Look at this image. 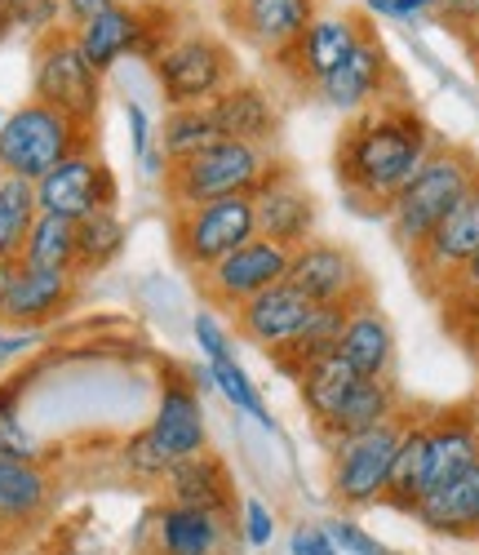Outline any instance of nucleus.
Segmentation results:
<instances>
[{
	"instance_id": "obj_39",
	"label": "nucleus",
	"mask_w": 479,
	"mask_h": 555,
	"mask_svg": "<svg viewBox=\"0 0 479 555\" xmlns=\"http://www.w3.org/2000/svg\"><path fill=\"white\" fill-rule=\"evenodd\" d=\"M239 529H245V542L249 546H271V538H275V512H271L262 498H245V502H239Z\"/></svg>"
},
{
	"instance_id": "obj_29",
	"label": "nucleus",
	"mask_w": 479,
	"mask_h": 555,
	"mask_svg": "<svg viewBox=\"0 0 479 555\" xmlns=\"http://www.w3.org/2000/svg\"><path fill=\"white\" fill-rule=\"evenodd\" d=\"M294 383H298V396H302L311 423H315V431H320V427L333 418V413H338V404L351 396V387L360 383V374L347 364L342 351H328V356L302 364V374H298Z\"/></svg>"
},
{
	"instance_id": "obj_38",
	"label": "nucleus",
	"mask_w": 479,
	"mask_h": 555,
	"mask_svg": "<svg viewBox=\"0 0 479 555\" xmlns=\"http://www.w3.org/2000/svg\"><path fill=\"white\" fill-rule=\"evenodd\" d=\"M191 330H196V343H200V351H205V364H218V360H231V356H235V347H231V330L222 325L213 311H200Z\"/></svg>"
},
{
	"instance_id": "obj_16",
	"label": "nucleus",
	"mask_w": 479,
	"mask_h": 555,
	"mask_svg": "<svg viewBox=\"0 0 479 555\" xmlns=\"http://www.w3.org/2000/svg\"><path fill=\"white\" fill-rule=\"evenodd\" d=\"M311 315H315V302H311L302 289H294L289 281L262 289L258 298H249L245 307L231 311L235 334L245 338V343H254L267 360L280 356V351H289V347L302 338V330H307Z\"/></svg>"
},
{
	"instance_id": "obj_25",
	"label": "nucleus",
	"mask_w": 479,
	"mask_h": 555,
	"mask_svg": "<svg viewBox=\"0 0 479 555\" xmlns=\"http://www.w3.org/2000/svg\"><path fill=\"white\" fill-rule=\"evenodd\" d=\"M404 404H400V387L396 378H360L351 387V396L338 404V413L320 427V440H347V436H364L373 427H387L391 418H400Z\"/></svg>"
},
{
	"instance_id": "obj_6",
	"label": "nucleus",
	"mask_w": 479,
	"mask_h": 555,
	"mask_svg": "<svg viewBox=\"0 0 479 555\" xmlns=\"http://www.w3.org/2000/svg\"><path fill=\"white\" fill-rule=\"evenodd\" d=\"M267 169H271V152L249 147V143H226L222 138L209 152L169 165L160 182H165L169 209H196V205L226 201V196H254Z\"/></svg>"
},
{
	"instance_id": "obj_42",
	"label": "nucleus",
	"mask_w": 479,
	"mask_h": 555,
	"mask_svg": "<svg viewBox=\"0 0 479 555\" xmlns=\"http://www.w3.org/2000/svg\"><path fill=\"white\" fill-rule=\"evenodd\" d=\"M125 116H129V143H133V156L142 160L152 152V116L142 112L138 103H125Z\"/></svg>"
},
{
	"instance_id": "obj_17",
	"label": "nucleus",
	"mask_w": 479,
	"mask_h": 555,
	"mask_svg": "<svg viewBox=\"0 0 479 555\" xmlns=\"http://www.w3.org/2000/svg\"><path fill=\"white\" fill-rule=\"evenodd\" d=\"M360 31H364V18H355V14H315L307 23V31L271 63L289 85H298V89L315 85L320 89V80L347 59V50L360 40Z\"/></svg>"
},
{
	"instance_id": "obj_13",
	"label": "nucleus",
	"mask_w": 479,
	"mask_h": 555,
	"mask_svg": "<svg viewBox=\"0 0 479 555\" xmlns=\"http://www.w3.org/2000/svg\"><path fill=\"white\" fill-rule=\"evenodd\" d=\"M284 275H289V249H280V245L254 236L249 245H239L235 254H226L222 262L200 271L196 285H200V298L209 307L235 311V307H245L249 298H258L262 289L280 285Z\"/></svg>"
},
{
	"instance_id": "obj_23",
	"label": "nucleus",
	"mask_w": 479,
	"mask_h": 555,
	"mask_svg": "<svg viewBox=\"0 0 479 555\" xmlns=\"http://www.w3.org/2000/svg\"><path fill=\"white\" fill-rule=\"evenodd\" d=\"M338 351L347 356V364L355 369L360 378H391V369H396V330H391L387 311L377 307V298H364V302L351 307Z\"/></svg>"
},
{
	"instance_id": "obj_44",
	"label": "nucleus",
	"mask_w": 479,
	"mask_h": 555,
	"mask_svg": "<svg viewBox=\"0 0 479 555\" xmlns=\"http://www.w3.org/2000/svg\"><path fill=\"white\" fill-rule=\"evenodd\" d=\"M59 5H63V18H67L72 27H80V23H89L93 14H103L112 0H59Z\"/></svg>"
},
{
	"instance_id": "obj_35",
	"label": "nucleus",
	"mask_w": 479,
	"mask_h": 555,
	"mask_svg": "<svg viewBox=\"0 0 479 555\" xmlns=\"http://www.w3.org/2000/svg\"><path fill=\"white\" fill-rule=\"evenodd\" d=\"M436 302H440V311H444V330H449L457 343H466V338L475 334V325H479V254L453 275L449 289H444Z\"/></svg>"
},
{
	"instance_id": "obj_53",
	"label": "nucleus",
	"mask_w": 479,
	"mask_h": 555,
	"mask_svg": "<svg viewBox=\"0 0 479 555\" xmlns=\"http://www.w3.org/2000/svg\"><path fill=\"white\" fill-rule=\"evenodd\" d=\"M0 173H5V169H0Z\"/></svg>"
},
{
	"instance_id": "obj_22",
	"label": "nucleus",
	"mask_w": 479,
	"mask_h": 555,
	"mask_svg": "<svg viewBox=\"0 0 479 555\" xmlns=\"http://www.w3.org/2000/svg\"><path fill=\"white\" fill-rule=\"evenodd\" d=\"M165 502L191 506V512H205V516L231 525L235 520V480L226 472V462L205 449L165 472Z\"/></svg>"
},
{
	"instance_id": "obj_10",
	"label": "nucleus",
	"mask_w": 479,
	"mask_h": 555,
	"mask_svg": "<svg viewBox=\"0 0 479 555\" xmlns=\"http://www.w3.org/2000/svg\"><path fill=\"white\" fill-rule=\"evenodd\" d=\"M254 222L258 236L280 245V249H302L307 241H315L320 227V201L311 196V188L298 178L294 165L271 160V169L262 173V182L254 188Z\"/></svg>"
},
{
	"instance_id": "obj_1",
	"label": "nucleus",
	"mask_w": 479,
	"mask_h": 555,
	"mask_svg": "<svg viewBox=\"0 0 479 555\" xmlns=\"http://www.w3.org/2000/svg\"><path fill=\"white\" fill-rule=\"evenodd\" d=\"M436 143V129L417 107L387 99L347 120L333 147V178L360 214H387Z\"/></svg>"
},
{
	"instance_id": "obj_36",
	"label": "nucleus",
	"mask_w": 479,
	"mask_h": 555,
	"mask_svg": "<svg viewBox=\"0 0 479 555\" xmlns=\"http://www.w3.org/2000/svg\"><path fill=\"white\" fill-rule=\"evenodd\" d=\"M209 369V378H213V387L226 396V404H235L239 413H249V418H258L262 427H271V413H267V400H262V391L254 387V378L239 369V360L231 356V360H218V364H205Z\"/></svg>"
},
{
	"instance_id": "obj_27",
	"label": "nucleus",
	"mask_w": 479,
	"mask_h": 555,
	"mask_svg": "<svg viewBox=\"0 0 479 555\" xmlns=\"http://www.w3.org/2000/svg\"><path fill=\"white\" fill-rule=\"evenodd\" d=\"M76 40H80V54L89 59V67L99 76H107L120 59L133 54V44H138V10L112 0L103 14H93L89 23L76 27Z\"/></svg>"
},
{
	"instance_id": "obj_12",
	"label": "nucleus",
	"mask_w": 479,
	"mask_h": 555,
	"mask_svg": "<svg viewBox=\"0 0 479 555\" xmlns=\"http://www.w3.org/2000/svg\"><path fill=\"white\" fill-rule=\"evenodd\" d=\"M116 205H120V182L93 147L67 156L59 169H50L36 182V209L67 222H80L93 209H116Z\"/></svg>"
},
{
	"instance_id": "obj_7",
	"label": "nucleus",
	"mask_w": 479,
	"mask_h": 555,
	"mask_svg": "<svg viewBox=\"0 0 479 555\" xmlns=\"http://www.w3.org/2000/svg\"><path fill=\"white\" fill-rule=\"evenodd\" d=\"M404 418L409 413L391 418L387 427H373L364 436H347L328 444V493L342 512H368V506L387 502Z\"/></svg>"
},
{
	"instance_id": "obj_41",
	"label": "nucleus",
	"mask_w": 479,
	"mask_h": 555,
	"mask_svg": "<svg viewBox=\"0 0 479 555\" xmlns=\"http://www.w3.org/2000/svg\"><path fill=\"white\" fill-rule=\"evenodd\" d=\"M289 555H342L324 525H298L289 533Z\"/></svg>"
},
{
	"instance_id": "obj_14",
	"label": "nucleus",
	"mask_w": 479,
	"mask_h": 555,
	"mask_svg": "<svg viewBox=\"0 0 479 555\" xmlns=\"http://www.w3.org/2000/svg\"><path fill=\"white\" fill-rule=\"evenodd\" d=\"M294 289H302L311 302H338V307H355L364 298H373V285L360 267V258L338 245V241H307L302 249L289 254V275H284Z\"/></svg>"
},
{
	"instance_id": "obj_51",
	"label": "nucleus",
	"mask_w": 479,
	"mask_h": 555,
	"mask_svg": "<svg viewBox=\"0 0 479 555\" xmlns=\"http://www.w3.org/2000/svg\"><path fill=\"white\" fill-rule=\"evenodd\" d=\"M10 5H14V0H0V14H10Z\"/></svg>"
},
{
	"instance_id": "obj_28",
	"label": "nucleus",
	"mask_w": 479,
	"mask_h": 555,
	"mask_svg": "<svg viewBox=\"0 0 479 555\" xmlns=\"http://www.w3.org/2000/svg\"><path fill=\"white\" fill-rule=\"evenodd\" d=\"M156 555H222L226 542V525L191 512V506H156Z\"/></svg>"
},
{
	"instance_id": "obj_9",
	"label": "nucleus",
	"mask_w": 479,
	"mask_h": 555,
	"mask_svg": "<svg viewBox=\"0 0 479 555\" xmlns=\"http://www.w3.org/2000/svg\"><path fill=\"white\" fill-rule=\"evenodd\" d=\"M173 254L186 271H209L213 262H222L226 254H235L239 245H249L258 236L254 222V201L249 196H226V201H209L196 209H173Z\"/></svg>"
},
{
	"instance_id": "obj_43",
	"label": "nucleus",
	"mask_w": 479,
	"mask_h": 555,
	"mask_svg": "<svg viewBox=\"0 0 479 555\" xmlns=\"http://www.w3.org/2000/svg\"><path fill=\"white\" fill-rule=\"evenodd\" d=\"M40 343V334L36 330H5V325H0V369H5V364H14L23 351H31Z\"/></svg>"
},
{
	"instance_id": "obj_46",
	"label": "nucleus",
	"mask_w": 479,
	"mask_h": 555,
	"mask_svg": "<svg viewBox=\"0 0 479 555\" xmlns=\"http://www.w3.org/2000/svg\"><path fill=\"white\" fill-rule=\"evenodd\" d=\"M453 36L462 40V50H466V59H470V67H475V76H479V23H470V27H457Z\"/></svg>"
},
{
	"instance_id": "obj_4",
	"label": "nucleus",
	"mask_w": 479,
	"mask_h": 555,
	"mask_svg": "<svg viewBox=\"0 0 479 555\" xmlns=\"http://www.w3.org/2000/svg\"><path fill=\"white\" fill-rule=\"evenodd\" d=\"M93 147V129L44 107L36 99H27L23 107H14L0 125V169L10 178H23V182H36L59 169L67 156Z\"/></svg>"
},
{
	"instance_id": "obj_11",
	"label": "nucleus",
	"mask_w": 479,
	"mask_h": 555,
	"mask_svg": "<svg viewBox=\"0 0 479 555\" xmlns=\"http://www.w3.org/2000/svg\"><path fill=\"white\" fill-rule=\"evenodd\" d=\"M475 254H479V178L470 182V192L453 205V214L409 254L417 289L426 298H440L449 289V281Z\"/></svg>"
},
{
	"instance_id": "obj_2",
	"label": "nucleus",
	"mask_w": 479,
	"mask_h": 555,
	"mask_svg": "<svg viewBox=\"0 0 479 555\" xmlns=\"http://www.w3.org/2000/svg\"><path fill=\"white\" fill-rule=\"evenodd\" d=\"M205 449H209V427H205L200 387L191 383V369L182 374V369L169 364L160 378L156 418L125 440V467L142 480H165L169 467H178L182 457H196Z\"/></svg>"
},
{
	"instance_id": "obj_3",
	"label": "nucleus",
	"mask_w": 479,
	"mask_h": 555,
	"mask_svg": "<svg viewBox=\"0 0 479 555\" xmlns=\"http://www.w3.org/2000/svg\"><path fill=\"white\" fill-rule=\"evenodd\" d=\"M479 178V160L470 147L457 143H436V152L426 156V165L404 182V192L391 201L387 222H391V236L404 254H413L430 231H436L453 205L470 192V182Z\"/></svg>"
},
{
	"instance_id": "obj_40",
	"label": "nucleus",
	"mask_w": 479,
	"mask_h": 555,
	"mask_svg": "<svg viewBox=\"0 0 479 555\" xmlns=\"http://www.w3.org/2000/svg\"><path fill=\"white\" fill-rule=\"evenodd\" d=\"M0 457H14V462H40V440L31 431H23L18 418H0Z\"/></svg>"
},
{
	"instance_id": "obj_47",
	"label": "nucleus",
	"mask_w": 479,
	"mask_h": 555,
	"mask_svg": "<svg viewBox=\"0 0 479 555\" xmlns=\"http://www.w3.org/2000/svg\"><path fill=\"white\" fill-rule=\"evenodd\" d=\"M142 165V178H165L169 173V160H165V152H160V143H152V152L138 160Z\"/></svg>"
},
{
	"instance_id": "obj_8",
	"label": "nucleus",
	"mask_w": 479,
	"mask_h": 555,
	"mask_svg": "<svg viewBox=\"0 0 479 555\" xmlns=\"http://www.w3.org/2000/svg\"><path fill=\"white\" fill-rule=\"evenodd\" d=\"M160 99L173 107H209L235 80V50L213 31H178L152 63Z\"/></svg>"
},
{
	"instance_id": "obj_21",
	"label": "nucleus",
	"mask_w": 479,
	"mask_h": 555,
	"mask_svg": "<svg viewBox=\"0 0 479 555\" xmlns=\"http://www.w3.org/2000/svg\"><path fill=\"white\" fill-rule=\"evenodd\" d=\"M479 462V413L475 409H440L426 418V472L422 498L470 472Z\"/></svg>"
},
{
	"instance_id": "obj_33",
	"label": "nucleus",
	"mask_w": 479,
	"mask_h": 555,
	"mask_svg": "<svg viewBox=\"0 0 479 555\" xmlns=\"http://www.w3.org/2000/svg\"><path fill=\"white\" fill-rule=\"evenodd\" d=\"M156 143H160L165 160L178 165V160H191V156L209 152L213 143H222V133H218L209 107H173V112L165 116V125H160Z\"/></svg>"
},
{
	"instance_id": "obj_18",
	"label": "nucleus",
	"mask_w": 479,
	"mask_h": 555,
	"mask_svg": "<svg viewBox=\"0 0 479 555\" xmlns=\"http://www.w3.org/2000/svg\"><path fill=\"white\" fill-rule=\"evenodd\" d=\"M76 294H80V275L18 262L14 281H10V294H5V302H0V325L40 334L44 325H54L59 315H67L76 307Z\"/></svg>"
},
{
	"instance_id": "obj_45",
	"label": "nucleus",
	"mask_w": 479,
	"mask_h": 555,
	"mask_svg": "<svg viewBox=\"0 0 479 555\" xmlns=\"http://www.w3.org/2000/svg\"><path fill=\"white\" fill-rule=\"evenodd\" d=\"M23 391H27V378H23V374H14V378L0 383V418H18V400H23Z\"/></svg>"
},
{
	"instance_id": "obj_15",
	"label": "nucleus",
	"mask_w": 479,
	"mask_h": 555,
	"mask_svg": "<svg viewBox=\"0 0 479 555\" xmlns=\"http://www.w3.org/2000/svg\"><path fill=\"white\" fill-rule=\"evenodd\" d=\"M391 59H387V44L373 31V23H364L360 40L347 50V59L333 67L324 80H320V99L333 107V112H364V107H377L387 103V85H391Z\"/></svg>"
},
{
	"instance_id": "obj_31",
	"label": "nucleus",
	"mask_w": 479,
	"mask_h": 555,
	"mask_svg": "<svg viewBox=\"0 0 479 555\" xmlns=\"http://www.w3.org/2000/svg\"><path fill=\"white\" fill-rule=\"evenodd\" d=\"M422 472H426V418L409 413L400 431V449H396V467H391L387 506L413 516V506L422 502Z\"/></svg>"
},
{
	"instance_id": "obj_19",
	"label": "nucleus",
	"mask_w": 479,
	"mask_h": 555,
	"mask_svg": "<svg viewBox=\"0 0 479 555\" xmlns=\"http://www.w3.org/2000/svg\"><path fill=\"white\" fill-rule=\"evenodd\" d=\"M222 14L235 40H245L267 59H280L320 14V0H222Z\"/></svg>"
},
{
	"instance_id": "obj_26",
	"label": "nucleus",
	"mask_w": 479,
	"mask_h": 555,
	"mask_svg": "<svg viewBox=\"0 0 479 555\" xmlns=\"http://www.w3.org/2000/svg\"><path fill=\"white\" fill-rule=\"evenodd\" d=\"M54 480L40 462L0 457V529H27L44 516Z\"/></svg>"
},
{
	"instance_id": "obj_20",
	"label": "nucleus",
	"mask_w": 479,
	"mask_h": 555,
	"mask_svg": "<svg viewBox=\"0 0 479 555\" xmlns=\"http://www.w3.org/2000/svg\"><path fill=\"white\" fill-rule=\"evenodd\" d=\"M209 116L218 125V133L226 143H249V147H271L280 138L284 112L275 103V94L258 80H231L222 94L209 103Z\"/></svg>"
},
{
	"instance_id": "obj_34",
	"label": "nucleus",
	"mask_w": 479,
	"mask_h": 555,
	"mask_svg": "<svg viewBox=\"0 0 479 555\" xmlns=\"http://www.w3.org/2000/svg\"><path fill=\"white\" fill-rule=\"evenodd\" d=\"M18 262L44 267V271H72L76 275V222L54 218V214H40L31 222V236H27Z\"/></svg>"
},
{
	"instance_id": "obj_37",
	"label": "nucleus",
	"mask_w": 479,
	"mask_h": 555,
	"mask_svg": "<svg viewBox=\"0 0 479 555\" xmlns=\"http://www.w3.org/2000/svg\"><path fill=\"white\" fill-rule=\"evenodd\" d=\"M324 529H328V538H333V542H338V551H342V555H396L387 542H377L368 529H360V525H355V520H347V516L328 520Z\"/></svg>"
},
{
	"instance_id": "obj_49",
	"label": "nucleus",
	"mask_w": 479,
	"mask_h": 555,
	"mask_svg": "<svg viewBox=\"0 0 479 555\" xmlns=\"http://www.w3.org/2000/svg\"><path fill=\"white\" fill-rule=\"evenodd\" d=\"M462 347H466V351H470V356H475V360H479V325H475V334H470V338H466V343H462Z\"/></svg>"
},
{
	"instance_id": "obj_30",
	"label": "nucleus",
	"mask_w": 479,
	"mask_h": 555,
	"mask_svg": "<svg viewBox=\"0 0 479 555\" xmlns=\"http://www.w3.org/2000/svg\"><path fill=\"white\" fill-rule=\"evenodd\" d=\"M125 236L129 227L120 218V209H93L76 222V275L103 271L125 254Z\"/></svg>"
},
{
	"instance_id": "obj_50",
	"label": "nucleus",
	"mask_w": 479,
	"mask_h": 555,
	"mask_svg": "<svg viewBox=\"0 0 479 555\" xmlns=\"http://www.w3.org/2000/svg\"><path fill=\"white\" fill-rule=\"evenodd\" d=\"M10 31H14V27H10V18H5V14H0V44H5V40H10Z\"/></svg>"
},
{
	"instance_id": "obj_52",
	"label": "nucleus",
	"mask_w": 479,
	"mask_h": 555,
	"mask_svg": "<svg viewBox=\"0 0 479 555\" xmlns=\"http://www.w3.org/2000/svg\"><path fill=\"white\" fill-rule=\"evenodd\" d=\"M0 125H5V112H0Z\"/></svg>"
},
{
	"instance_id": "obj_32",
	"label": "nucleus",
	"mask_w": 479,
	"mask_h": 555,
	"mask_svg": "<svg viewBox=\"0 0 479 555\" xmlns=\"http://www.w3.org/2000/svg\"><path fill=\"white\" fill-rule=\"evenodd\" d=\"M40 218L36 209V188L23 178L0 173V262H18L23 245L31 236V222Z\"/></svg>"
},
{
	"instance_id": "obj_24",
	"label": "nucleus",
	"mask_w": 479,
	"mask_h": 555,
	"mask_svg": "<svg viewBox=\"0 0 479 555\" xmlns=\"http://www.w3.org/2000/svg\"><path fill=\"white\" fill-rule=\"evenodd\" d=\"M413 520L440 538H466L479 542V462L470 472L453 476L449 485L430 489L417 506H413Z\"/></svg>"
},
{
	"instance_id": "obj_48",
	"label": "nucleus",
	"mask_w": 479,
	"mask_h": 555,
	"mask_svg": "<svg viewBox=\"0 0 479 555\" xmlns=\"http://www.w3.org/2000/svg\"><path fill=\"white\" fill-rule=\"evenodd\" d=\"M14 267H18V262H0V302H5V294H10V281H14Z\"/></svg>"
},
{
	"instance_id": "obj_5",
	"label": "nucleus",
	"mask_w": 479,
	"mask_h": 555,
	"mask_svg": "<svg viewBox=\"0 0 479 555\" xmlns=\"http://www.w3.org/2000/svg\"><path fill=\"white\" fill-rule=\"evenodd\" d=\"M31 99L54 107L80 125L93 129L103 112V76L89 67V59L80 54L76 27H54L36 36L31 50Z\"/></svg>"
}]
</instances>
